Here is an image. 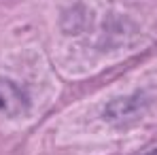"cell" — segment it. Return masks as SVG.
<instances>
[{
    "label": "cell",
    "instance_id": "obj_1",
    "mask_svg": "<svg viewBox=\"0 0 157 155\" xmlns=\"http://www.w3.org/2000/svg\"><path fill=\"white\" fill-rule=\"evenodd\" d=\"M26 108H28V102L24 91L15 83L6 81V79H0V115L13 117V115L24 113Z\"/></svg>",
    "mask_w": 157,
    "mask_h": 155
},
{
    "label": "cell",
    "instance_id": "obj_2",
    "mask_svg": "<svg viewBox=\"0 0 157 155\" xmlns=\"http://www.w3.org/2000/svg\"><path fill=\"white\" fill-rule=\"evenodd\" d=\"M147 155H157V151H151V153H147Z\"/></svg>",
    "mask_w": 157,
    "mask_h": 155
}]
</instances>
